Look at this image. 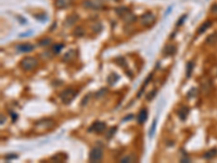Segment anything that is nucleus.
Returning a JSON list of instances; mask_svg holds the SVG:
<instances>
[{
    "instance_id": "nucleus-1",
    "label": "nucleus",
    "mask_w": 217,
    "mask_h": 163,
    "mask_svg": "<svg viewBox=\"0 0 217 163\" xmlns=\"http://www.w3.org/2000/svg\"><path fill=\"white\" fill-rule=\"evenodd\" d=\"M21 68L24 71H33L37 68L38 65V60L34 57H25L23 60L20 62Z\"/></svg>"
},
{
    "instance_id": "nucleus-2",
    "label": "nucleus",
    "mask_w": 217,
    "mask_h": 163,
    "mask_svg": "<svg viewBox=\"0 0 217 163\" xmlns=\"http://www.w3.org/2000/svg\"><path fill=\"white\" fill-rule=\"evenodd\" d=\"M76 96H77V90L73 89V88H66V89H64L60 94V98H61V100H62V102L64 104H68V103H71L74 99L76 98Z\"/></svg>"
},
{
    "instance_id": "nucleus-3",
    "label": "nucleus",
    "mask_w": 217,
    "mask_h": 163,
    "mask_svg": "<svg viewBox=\"0 0 217 163\" xmlns=\"http://www.w3.org/2000/svg\"><path fill=\"white\" fill-rule=\"evenodd\" d=\"M54 127V122L52 120H48V119H45V120L39 121L38 123H36L35 125V131L36 132H45V131H48V129H51Z\"/></svg>"
},
{
    "instance_id": "nucleus-4",
    "label": "nucleus",
    "mask_w": 217,
    "mask_h": 163,
    "mask_svg": "<svg viewBox=\"0 0 217 163\" xmlns=\"http://www.w3.org/2000/svg\"><path fill=\"white\" fill-rule=\"evenodd\" d=\"M103 158V151L101 148L99 147H94L89 153V161L92 163H98L100 162Z\"/></svg>"
},
{
    "instance_id": "nucleus-5",
    "label": "nucleus",
    "mask_w": 217,
    "mask_h": 163,
    "mask_svg": "<svg viewBox=\"0 0 217 163\" xmlns=\"http://www.w3.org/2000/svg\"><path fill=\"white\" fill-rule=\"evenodd\" d=\"M105 128H107L105 123L100 122V121H97V122H94V124L90 126V128L88 129V132H94V133L100 134V133H103V132L105 131Z\"/></svg>"
},
{
    "instance_id": "nucleus-6",
    "label": "nucleus",
    "mask_w": 217,
    "mask_h": 163,
    "mask_svg": "<svg viewBox=\"0 0 217 163\" xmlns=\"http://www.w3.org/2000/svg\"><path fill=\"white\" fill-rule=\"evenodd\" d=\"M154 22H155V15H154L153 13H145V14H143L142 17H141V24L145 26H151L152 24H153Z\"/></svg>"
},
{
    "instance_id": "nucleus-7",
    "label": "nucleus",
    "mask_w": 217,
    "mask_h": 163,
    "mask_svg": "<svg viewBox=\"0 0 217 163\" xmlns=\"http://www.w3.org/2000/svg\"><path fill=\"white\" fill-rule=\"evenodd\" d=\"M84 6H85L86 8L99 9L101 8V2H100V0H85L84 1Z\"/></svg>"
},
{
    "instance_id": "nucleus-8",
    "label": "nucleus",
    "mask_w": 217,
    "mask_h": 163,
    "mask_svg": "<svg viewBox=\"0 0 217 163\" xmlns=\"http://www.w3.org/2000/svg\"><path fill=\"white\" fill-rule=\"evenodd\" d=\"M147 119H148V111H147V109H142V110H140L139 114L137 115L138 123H139V124H143L145 121H147Z\"/></svg>"
},
{
    "instance_id": "nucleus-9",
    "label": "nucleus",
    "mask_w": 217,
    "mask_h": 163,
    "mask_svg": "<svg viewBox=\"0 0 217 163\" xmlns=\"http://www.w3.org/2000/svg\"><path fill=\"white\" fill-rule=\"evenodd\" d=\"M17 48L20 52H30L34 50V46L30 44H21Z\"/></svg>"
},
{
    "instance_id": "nucleus-10",
    "label": "nucleus",
    "mask_w": 217,
    "mask_h": 163,
    "mask_svg": "<svg viewBox=\"0 0 217 163\" xmlns=\"http://www.w3.org/2000/svg\"><path fill=\"white\" fill-rule=\"evenodd\" d=\"M188 113H189V109H188V107H181L178 111H177V114H178V116L180 117V120L181 121H185L186 119H187Z\"/></svg>"
},
{
    "instance_id": "nucleus-11",
    "label": "nucleus",
    "mask_w": 217,
    "mask_h": 163,
    "mask_svg": "<svg viewBox=\"0 0 217 163\" xmlns=\"http://www.w3.org/2000/svg\"><path fill=\"white\" fill-rule=\"evenodd\" d=\"M78 15L77 14H71L70 17H68V19L65 20V25L68 26V27H70V26H72L74 23H76L77 21H78Z\"/></svg>"
},
{
    "instance_id": "nucleus-12",
    "label": "nucleus",
    "mask_w": 217,
    "mask_h": 163,
    "mask_svg": "<svg viewBox=\"0 0 217 163\" xmlns=\"http://www.w3.org/2000/svg\"><path fill=\"white\" fill-rule=\"evenodd\" d=\"M70 3H71V0H56L55 1V6L60 9L66 8L68 6H70Z\"/></svg>"
},
{
    "instance_id": "nucleus-13",
    "label": "nucleus",
    "mask_w": 217,
    "mask_h": 163,
    "mask_svg": "<svg viewBox=\"0 0 217 163\" xmlns=\"http://www.w3.org/2000/svg\"><path fill=\"white\" fill-rule=\"evenodd\" d=\"M74 57H75V51L74 50H70V51H68L65 55H64L63 59L62 60L64 61V62H68V61H71L74 59Z\"/></svg>"
},
{
    "instance_id": "nucleus-14",
    "label": "nucleus",
    "mask_w": 217,
    "mask_h": 163,
    "mask_svg": "<svg viewBox=\"0 0 217 163\" xmlns=\"http://www.w3.org/2000/svg\"><path fill=\"white\" fill-rule=\"evenodd\" d=\"M193 68H194V62H193V61H189V62L187 63V72H186V76H187V78H189L190 76H191Z\"/></svg>"
},
{
    "instance_id": "nucleus-15",
    "label": "nucleus",
    "mask_w": 217,
    "mask_h": 163,
    "mask_svg": "<svg viewBox=\"0 0 217 163\" xmlns=\"http://www.w3.org/2000/svg\"><path fill=\"white\" fill-rule=\"evenodd\" d=\"M118 75H116L115 73H112L111 75H109V77H107V83L110 84V85H114L116 82L118 81Z\"/></svg>"
},
{
    "instance_id": "nucleus-16",
    "label": "nucleus",
    "mask_w": 217,
    "mask_h": 163,
    "mask_svg": "<svg viewBox=\"0 0 217 163\" xmlns=\"http://www.w3.org/2000/svg\"><path fill=\"white\" fill-rule=\"evenodd\" d=\"M51 160H56V162H63L64 160H66V155L64 153H56L55 155H53L51 158Z\"/></svg>"
},
{
    "instance_id": "nucleus-17",
    "label": "nucleus",
    "mask_w": 217,
    "mask_h": 163,
    "mask_svg": "<svg viewBox=\"0 0 217 163\" xmlns=\"http://www.w3.org/2000/svg\"><path fill=\"white\" fill-rule=\"evenodd\" d=\"M156 124H158V119H154L153 123H152L151 127H150V131H149V137L150 138H152L154 136V133H155V128H156Z\"/></svg>"
},
{
    "instance_id": "nucleus-18",
    "label": "nucleus",
    "mask_w": 217,
    "mask_h": 163,
    "mask_svg": "<svg viewBox=\"0 0 217 163\" xmlns=\"http://www.w3.org/2000/svg\"><path fill=\"white\" fill-rule=\"evenodd\" d=\"M216 155H217V149H212V150L207 151V152L205 153L204 158L205 159H212V158H214Z\"/></svg>"
},
{
    "instance_id": "nucleus-19",
    "label": "nucleus",
    "mask_w": 217,
    "mask_h": 163,
    "mask_svg": "<svg viewBox=\"0 0 217 163\" xmlns=\"http://www.w3.org/2000/svg\"><path fill=\"white\" fill-rule=\"evenodd\" d=\"M209 26H211V22H205L204 24H202L200 28L198 30V34H201V33H203L204 30H206L207 28H209Z\"/></svg>"
},
{
    "instance_id": "nucleus-20",
    "label": "nucleus",
    "mask_w": 217,
    "mask_h": 163,
    "mask_svg": "<svg viewBox=\"0 0 217 163\" xmlns=\"http://www.w3.org/2000/svg\"><path fill=\"white\" fill-rule=\"evenodd\" d=\"M165 55H169V56H173L175 52H176V47L175 46H169V47H166L165 49Z\"/></svg>"
},
{
    "instance_id": "nucleus-21",
    "label": "nucleus",
    "mask_w": 217,
    "mask_h": 163,
    "mask_svg": "<svg viewBox=\"0 0 217 163\" xmlns=\"http://www.w3.org/2000/svg\"><path fill=\"white\" fill-rule=\"evenodd\" d=\"M151 78H152V74H150L149 76H148V78L145 79V84H143V86L141 87L140 91H139V94H138V97H140V96H141V94H142V91H143V90H145V87L148 86V83H149V82H150V79H151Z\"/></svg>"
},
{
    "instance_id": "nucleus-22",
    "label": "nucleus",
    "mask_w": 217,
    "mask_h": 163,
    "mask_svg": "<svg viewBox=\"0 0 217 163\" xmlns=\"http://www.w3.org/2000/svg\"><path fill=\"white\" fill-rule=\"evenodd\" d=\"M84 34H85V33H84V30H83L81 27H76V28L74 30V35L77 36V37H81V36H83Z\"/></svg>"
},
{
    "instance_id": "nucleus-23",
    "label": "nucleus",
    "mask_w": 217,
    "mask_h": 163,
    "mask_svg": "<svg viewBox=\"0 0 217 163\" xmlns=\"http://www.w3.org/2000/svg\"><path fill=\"white\" fill-rule=\"evenodd\" d=\"M63 48H64L63 44H58V45L53 46V52H54V53H59V52L61 51Z\"/></svg>"
},
{
    "instance_id": "nucleus-24",
    "label": "nucleus",
    "mask_w": 217,
    "mask_h": 163,
    "mask_svg": "<svg viewBox=\"0 0 217 163\" xmlns=\"http://www.w3.org/2000/svg\"><path fill=\"white\" fill-rule=\"evenodd\" d=\"M115 62L116 63H118L122 68H125V65H126V62H125V59L124 58H122V57H119V58H117L116 60H115Z\"/></svg>"
},
{
    "instance_id": "nucleus-25",
    "label": "nucleus",
    "mask_w": 217,
    "mask_h": 163,
    "mask_svg": "<svg viewBox=\"0 0 217 163\" xmlns=\"http://www.w3.org/2000/svg\"><path fill=\"white\" fill-rule=\"evenodd\" d=\"M101 28H102V26H101V24L100 23H96V24H94L92 25V30L96 32V33H100V30H101Z\"/></svg>"
},
{
    "instance_id": "nucleus-26",
    "label": "nucleus",
    "mask_w": 217,
    "mask_h": 163,
    "mask_svg": "<svg viewBox=\"0 0 217 163\" xmlns=\"http://www.w3.org/2000/svg\"><path fill=\"white\" fill-rule=\"evenodd\" d=\"M116 129H117V127H112V128L110 129V132H107V139H110L113 135L115 134V132H116Z\"/></svg>"
},
{
    "instance_id": "nucleus-27",
    "label": "nucleus",
    "mask_w": 217,
    "mask_h": 163,
    "mask_svg": "<svg viewBox=\"0 0 217 163\" xmlns=\"http://www.w3.org/2000/svg\"><path fill=\"white\" fill-rule=\"evenodd\" d=\"M134 157H132V155H127V157H125V158H123V159L121 160V162H123V163H125V162H132L134 161Z\"/></svg>"
},
{
    "instance_id": "nucleus-28",
    "label": "nucleus",
    "mask_w": 217,
    "mask_h": 163,
    "mask_svg": "<svg viewBox=\"0 0 217 163\" xmlns=\"http://www.w3.org/2000/svg\"><path fill=\"white\" fill-rule=\"evenodd\" d=\"M155 95H156V90H153V91H151L148 96H147V100L148 101H151V99H153L154 97H155Z\"/></svg>"
},
{
    "instance_id": "nucleus-29",
    "label": "nucleus",
    "mask_w": 217,
    "mask_h": 163,
    "mask_svg": "<svg viewBox=\"0 0 217 163\" xmlns=\"http://www.w3.org/2000/svg\"><path fill=\"white\" fill-rule=\"evenodd\" d=\"M50 43H51V39H49V38H48V39H43V41H40V43H39V45H40V46H46V45H49Z\"/></svg>"
},
{
    "instance_id": "nucleus-30",
    "label": "nucleus",
    "mask_w": 217,
    "mask_h": 163,
    "mask_svg": "<svg viewBox=\"0 0 217 163\" xmlns=\"http://www.w3.org/2000/svg\"><path fill=\"white\" fill-rule=\"evenodd\" d=\"M17 155H8L4 157V159L6 160H10V159H17Z\"/></svg>"
},
{
    "instance_id": "nucleus-31",
    "label": "nucleus",
    "mask_w": 217,
    "mask_h": 163,
    "mask_svg": "<svg viewBox=\"0 0 217 163\" xmlns=\"http://www.w3.org/2000/svg\"><path fill=\"white\" fill-rule=\"evenodd\" d=\"M186 17H187V15H183V17H181V19L177 22V25H181V24H183V20H185Z\"/></svg>"
},
{
    "instance_id": "nucleus-32",
    "label": "nucleus",
    "mask_w": 217,
    "mask_h": 163,
    "mask_svg": "<svg viewBox=\"0 0 217 163\" xmlns=\"http://www.w3.org/2000/svg\"><path fill=\"white\" fill-rule=\"evenodd\" d=\"M132 117H134V115H132V114H130V115H128V116H125V117H124V121L132 120Z\"/></svg>"
},
{
    "instance_id": "nucleus-33",
    "label": "nucleus",
    "mask_w": 217,
    "mask_h": 163,
    "mask_svg": "<svg viewBox=\"0 0 217 163\" xmlns=\"http://www.w3.org/2000/svg\"><path fill=\"white\" fill-rule=\"evenodd\" d=\"M28 35H32V30H28V33H26V34H21L20 36L21 37H25V36H28Z\"/></svg>"
},
{
    "instance_id": "nucleus-34",
    "label": "nucleus",
    "mask_w": 217,
    "mask_h": 163,
    "mask_svg": "<svg viewBox=\"0 0 217 163\" xmlns=\"http://www.w3.org/2000/svg\"><path fill=\"white\" fill-rule=\"evenodd\" d=\"M1 119H2V120H1V125H3V122H6V117L2 115L1 116Z\"/></svg>"
}]
</instances>
